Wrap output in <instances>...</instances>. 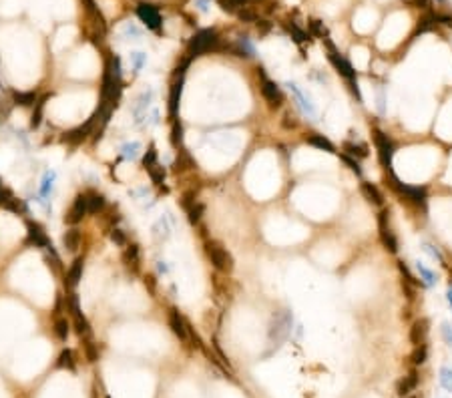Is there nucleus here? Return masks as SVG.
<instances>
[{"label": "nucleus", "instance_id": "nucleus-1", "mask_svg": "<svg viewBox=\"0 0 452 398\" xmlns=\"http://www.w3.org/2000/svg\"><path fill=\"white\" fill-rule=\"evenodd\" d=\"M328 58H330V62L336 66V70H338L340 75L346 79V83L350 85V91L356 95L358 103H364L362 93H360V87H358V75H356L354 66H352V64H350L346 58L342 57L338 51L334 49V45H330V43H328Z\"/></svg>", "mask_w": 452, "mask_h": 398}, {"label": "nucleus", "instance_id": "nucleus-2", "mask_svg": "<svg viewBox=\"0 0 452 398\" xmlns=\"http://www.w3.org/2000/svg\"><path fill=\"white\" fill-rule=\"evenodd\" d=\"M374 145H376V151H378L380 165L386 167V169H392V159H394V143H392V139L384 131L376 129L374 131Z\"/></svg>", "mask_w": 452, "mask_h": 398}, {"label": "nucleus", "instance_id": "nucleus-3", "mask_svg": "<svg viewBox=\"0 0 452 398\" xmlns=\"http://www.w3.org/2000/svg\"><path fill=\"white\" fill-rule=\"evenodd\" d=\"M390 213H388V209H382L380 213H378V231H380V241H382V245L388 249V251H392L396 254L398 251V239H396L394 231L390 228V218H388Z\"/></svg>", "mask_w": 452, "mask_h": 398}, {"label": "nucleus", "instance_id": "nucleus-4", "mask_svg": "<svg viewBox=\"0 0 452 398\" xmlns=\"http://www.w3.org/2000/svg\"><path fill=\"white\" fill-rule=\"evenodd\" d=\"M215 43H217V32H215L213 28L199 30V32L193 37V41L189 43V53H191L193 57H197V55H201V53L209 51V49H211Z\"/></svg>", "mask_w": 452, "mask_h": 398}, {"label": "nucleus", "instance_id": "nucleus-5", "mask_svg": "<svg viewBox=\"0 0 452 398\" xmlns=\"http://www.w3.org/2000/svg\"><path fill=\"white\" fill-rule=\"evenodd\" d=\"M207 254H209V258H211V262H213V266L217 270L229 272L233 268V258H231V254L227 251L221 243H217V241L207 243Z\"/></svg>", "mask_w": 452, "mask_h": 398}, {"label": "nucleus", "instance_id": "nucleus-6", "mask_svg": "<svg viewBox=\"0 0 452 398\" xmlns=\"http://www.w3.org/2000/svg\"><path fill=\"white\" fill-rule=\"evenodd\" d=\"M285 87H287V91L293 95V99H295V103H297V107L304 111V115H308L310 119H316V105L312 103V99H310V95L304 91V89H299L295 83H291V81H287L285 83Z\"/></svg>", "mask_w": 452, "mask_h": 398}, {"label": "nucleus", "instance_id": "nucleus-7", "mask_svg": "<svg viewBox=\"0 0 452 398\" xmlns=\"http://www.w3.org/2000/svg\"><path fill=\"white\" fill-rule=\"evenodd\" d=\"M55 183H57V171L47 169L45 171V175H43L41 187H39V197H36V201H39L41 205L49 207V199H51V195H53V191H55Z\"/></svg>", "mask_w": 452, "mask_h": 398}, {"label": "nucleus", "instance_id": "nucleus-8", "mask_svg": "<svg viewBox=\"0 0 452 398\" xmlns=\"http://www.w3.org/2000/svg\"><path fill=\"white\" fill-rule=\"evenodd\" d=\"M137 14L147 24V28H151V30H159L161 28V14H159V10L153 4H145V2L139 4L137 6Z\"/></svg>", "mask_w": 452, "mask_h": 398}, {"label": "nucleus", "instance_id": "nucleus-9", "mask_svg": "<svg viewBox=\"0 0 452 398\" xmlns=\"http://www.w3.org/2000/svg\"><path fill=\"white\" fill-rule=\"evenodd\" d=\"M394 187L402 193V195H406L408 199H412L414 203H424L426 197H428L426 187H420V185H406V183L398 181L396 177H394Z\"/></svg>", "mask_w": 452, "mask_h": 398}, {"label": "nucleus", "instance_id": "nucleus-10", "mask_svg": "<svg viewBox=\"0 0 452 398\" xmlns=\"http://www.w3.org/2000/svg\"><path fill=\"white\" fill-rule=\"evenodd\" d=\"M428 332H430V322H428L426 318H420V320H416V322L410 326V334H408V338H410V342H412L414 346H418V344H426Z\"/></svg>", "mask_w": 452, "mask_h": 398}, {"label": "nucleus", "instance_id": "nucleus-11", "mask_svg": "<svg viewBox=\"0 0 452 398\" xmlns=\"http://www.w3.org/2000/svg\"><path fill=\"white\" fill-rule=\"evenodd\" d=\"M261 93H263L266 101H268L272 107H280V105H282V101H283L282 91H280V87H278L274 81H270L268 77H263V81H261Z\"/></svg>", "mask_w": 452, "mask_h": 398}, {"label": "nucleus", "instance_id": "nucleus-12", "mask_svg": "<svg viewBox=\"0 0 452 398\" xmlns=\"http://www.w3.org/2000/svg\"><path fill=\"white\" fill-rule=\"evenodd\" d=\"M416 386H418V372L412 370V372H408L404 378L398 380V384H396V392H398V396L400 398H406L416 390Z\"/></svg>", "mask_w": 452, "mask_h": 398}, {"label": "nucleus", "instance_id": "nucleus-13", "mask_svg": "<svg viewBox=\"0 0 452 398\" xmlns=\"http://www.w3.org/2000/svg\"><path fill=\"white\" fill-rule=\"evenodd\" d=\"M87 211H89V205H87V195H79V197L74 199V203H72V207H70V211L66 213V218H64V220H66L68 224H79Z\"/></svg>", "mask_w": 452, "mask_h": 398}, {"label": "nucleus", "instance_id": "nucleus-14", "mask_svg": "<svg viewBox=\"0 0 452 398\" xmlns=\"http://www.w3.org/2000/svg\"><path fill=\"white\" fill-rule=\"evenodd\" d=\"M414 268H416V272H418V278H420V284H424L426 287H432V285L438 284V276H436V272L434 270H430L424 262H414Z\"/></svg>", "mask_w": 452, "mask_h": 398}, {"label": "nucleus", "instance_id": "nucleus-15", "mask_svg": "<svg viewBox=\"0 0 452 398\" xmlns=\"http://www.w3.org/2000/svg\"><path fill=\"white\" fill-rule=\"evenodd\" d=\"M360 191H362V195H364L370 203H374V205H378V207L384 203V195H382V191H380L374 183H370V181H362Z\"/></svg>", "mask_w": 452, "mask_h": 398}, {"label": "nucleus", "instance_id": "nucleus-16", "mask_svg": "<svg viewBox=\"0 0 452 398\" xmlns=\"http://www.w3.org/2000/svg\"><path fill=\"white\" fill-rule=\"evenodd\" d=\"M99 117V113L95 115V117H91L87 123H85V127H79V129H74V131H70V133H66V137H64V141L66 143H79V141H83L89 133H91V129H93V125H95V119Z\"/></svg>", "mask_w": 452, "mask_h": 398}, {"label": "nucleus", "instance_id": "nucleus-17", "mask_svg": "<svg viewBox=\"0 0 452 398\" xmlns=\"http://www.w3.org/2000/svg\"><path fill=\"white\" fill-rule=\"evenodd\" d=\"M28 241L30 243H34V245H39V247H51V241H49V237L45 235V231L41 229V226H36V224H28Z\"/></svg>", "mask_w": 452, "mask_h": 398}, {"label": "nucleus", "instance_id": "nucleus-18", "mask_svg": "<svg viewBox=\"0 0 452 398\" xmlns=\"http://www.w3.org/2000/svg\"><path fill=\"white\" fill-rule=\"evenodd\" d=\"M153 235H155L157 241H165V239L171 235V220L167 218V215H163V218H159V220L155 222V226H153Z\"/></svg>", "mask_w": 452, "mask_h": 398}, {"label": "nucleus", "instance_id": "nucleus-19", "mask_svg": "<svg viewBox=\"0 0 452 398\" xmlns=\"http://www.w3.org/2000/svg\"><path fill=\"white\" fill-rule=\"evenodd\" d=\"M169 324L173 328V332H175V336H179L181 340H187V326H185V322H183V318L179 316L177 310H171Z\"/></svg>", "mask_w": 452, "mask_h": 398}, {"label": "nucleus", "instance_id": "nucleus-20", "mask_svg": "<svg viewBox=\"0 0 452 398\" xmlns=\"http://www.w3.org/2000/svg\"><path fill=\"white\" fill-rule=\"evenodd\" d=\"M181 91H183V79H179V83H175L171 87V95H169V115L175 119L177 115V107H179V99H181Z\"/></svg>", "mask_w": 452, "mask_h": 398}, {"label": "nucleus", "instance_id": "nucleus-21", "mask_svg": "<svg viewBox=\"0 0 452 398\" xmlns=\"http://www.w3.org/2000/svg\"><path fill=\"white\" fill-rule=\"evenodd\" d=\"M344 149L348 151L350 157H356V159H366L368 157V145L366 143H346Z\"/></svg>", "mask_w": 452, "mask_h": 398}, {"label": "nucleus", "instance_id": "nucleus-22", "mask_svg": "<svg viewBox=\"0 0 452 398\" xmlns=\"http://www.w3.org/2000/svg\"><path fill=\"white\" fill-rule=\"evenodd\" d=\"M119 151H121V157H125V159H129V161H135V159L139 157V153H141V145H139L137 141L123 143Z\"/></svg>", "mask_w": 452, "mask_h": 398}, {"label": "nucleus", "instance_id": "nucleus-23", "mask_svg": "<svg viewBox=\"0 0 452 398\" xmlns=\"http://www.w3.org/2000/svg\"><path fill=\"white\" fill-rule=\"evenodd\" d=\"M410 360L414 366H422L426 360H428V344H418L414 346L412 354H410Z\"/></svg>", "mask_w": 452, "mask_h": 398}, {"label": "nucleus", "instance_id": "nucleus-24", "mask_svg": "<svg viewBox=\"0 0 452 398\" xmlns=\"http://www.w3.org/2000/svg\"><path fill=\"white\" fill-rule=\"evenodd\" d=\"M310 145H314V147H318V149H322V151H328V153H336V149H334V145H332V141L330 139H326L324 135H312L310 139Z\"/></svg>", "mask_w": 452, "mask_h": 398}, {"label": "nucleus", "instance_id": "nucleus-25", "mask_svg": "<svg viewBox=\"0 0 452 398\" xmlns=\"http://www.w3.org/2000/svg\"><path fill=\"white\" fill-rule=\"evenodd\" d=\"M237 55L239 57H255V47L247 37H241L237 41Z\"/></svg>", "mask_w": 452, "mask_h": 398}, {"label": "nucleus", "instance_id": "nucleus-26", "mask_svg": "<svg viewBox=\"0 0 452 398\" xmlns=\"http://www.w3.org/2000/svg\"><path fill=\"white\" fill-rule=\"evenodd\" d=\"M87 205H89V213H97L105 207V197L99 193H89L87 195Z\"/></svg>", "mask_w": 452, "mask_h": 398}, {"label": "nucleus", "instance_id": "nucleus-27", "mask_svg": "<svg viewBox=\"0 0 452 398\" xmlns=\"http://www.w3.org/2000/svg\"><path fill=\"white\" fill-rule=\"evenodd\" d=\"M422 249H424V254H428L434 262H438L440 266H446V260H444V256H442V251L434 245V243H428V241H424L422 243Z\"/></svg>", "mask_w": 452, "mask_h": 398}, {"label": "nucleus", "instance_id": "nucleus-28", "mask_svg": "<svg viewBox=\"0 0 452 398\" xmlns=\"http://www.w3.org/2000/svg\"><path fill=\"white\" fill-rule=\"evenodd\" d=\"M79 239H81V233H79L77 229H70V231H66V233H64V237H62V241H64V247H66L68 251H74V249L79 247Z\"/></svg>", "mask_w": 452, "mask_h": 398}, {"label": "nucleus", "instance_id": "nucleus-29", "mask_svg": "<svg viewBox=\"0 0 452 398\" xmlns=\"http://www.w3.org/2000/svg\"><path fill=\"white\" fill-rule=\"evenodd\" d=\"M81 276H83V260H77V262L72 264V268L68 270V284L77 285L79 284V280H81Z\"/></svg>", "mask_w": 452, "mask_h": 398}, {"label": "nucleus", "instance_id": "nucleus-30", "mask_svg": "<svg viewBox=\"0 0 452 398\" xmlns=\"http://www.w3.org/2000/svg\"><path fill=\"white\" fill-rule=\"evenodd\" d=\"M57 366H58V368H68V370H74V358H72V352H70V350H62V352H60Z\"/></svg>", "mask_w": 452, "mask_h": 398}, {"label": "nucleus", "instance_id": "nucleus-31", "mask_svg": "<svg viewBox=\"0 0 452 398\" xmlns=\"http://www.w3.org/2000/svg\"><path fill=\"white\" fill-rule=\"evenodd\" d=\"M14 101L18 103V105H22V107H30V105H36L34 101H36V95L30 91V93H16L14 95Z\"/></svg>", "mask_w": 452, "mask_h": 398}, {"label": "nucleus", "instance_id": "nucleus-32", "mask_svg": "<svg viewBox=\"0 0 452 398\" xmlns=\"http://www.w3.org/2000/svg\"><path fill=\"white\" fill-rule=\"evenodd\" d=\"M440 384L446 392H452V368H440Z\"/></svg>", "mask_w": 452, "mask_h": 398}, {"label": "nucleus", "instance_id": "nucleus-33", "mask_svg": "<svg viewBox=\"0 0 452 398\" xmlns=\"http://www.w3.org/2000/svg\"><path fill=\"white\" fill-rule=\"evenodd\" d=\"M55 332H57V338L58 340H66L68 338V322L64 320V318H58L57 324H55Z\"/></svg>", "mask_w": 452, "mask_h": 398}, {"label": "nucleus", "instance_id": "nucleus-34", "mask_svg": "<svg viewBox=\"0 0 452 398\" xmlns=\"http://www.w3.org/2000/svg\"><path fill=\"white\" fill-rule=\"evenodd\" d=\"M376 111L380 115H386V93H384V87L376 89Z\"/></svg>", "mask_w": 452, "mask_h": 398}, {"label": "nucleus", "instance_id": "nucleus-35", "mask_svg": "<svg viewBox=\"0 0 452 398\" xmlns=\"http://www.w3.org/2000/svg\"><path fill=\"white\" fill-rule=\"evenodd\" d=\"M145 62H147V55L145 53H131V64H133L135 73H139Z\"/></svg>", "mask_w": 452, "mask_h": 398}, {"label": "nucleus", "instance_id": "nucleus-36", "mask_svg": "<svg viewBox=\"0 0 452 398\" xmlns=\"http://www.w3.org/2000/svg\"><path fill=\"white\" fill-rule=\"evenodd\" d=\"M125 260L129 262V266H131V262H133V268H137V264H139V249H137V245H131V247L127 249Z\"/></svg>", "mask_w": 452, "mask_h": 398}, {"label": "nucleus", "instance_id": "nucleus-37", "mask_svg": "<svg viewBox=\"0 0 452 398\" xmlns=\"http://www.w3.org/2000/svg\"><path fill=\"white\" fill-rule=\"evenodd\" d=\"M344 161H346V165H348V167H350V169L354 171V173H356V175H358V177H360V175H362V167H360V163H358V161H356V159H352V157H350V155H344Z\"/></svg>", "mask_w": 452, "mask_h": 398}, {"label": "nucleus", "instance_id": "nucleus-38", "mask_svg": "<svg viewBox=\"0 0 452 398\" xmlns=\"http://www.w3.org/2000/svg\"><path fill=\"white\" fill-rule=\"evenodd\" d=\"M201 211H203V205H193V207L189 209V220H191L193 224H195V222H199Z\"/></svg>", "mask_w": 452, "mask_h": 398}, {"label": "nucleus", "instance_id": "nucleus-39", "mask_svg": "<svg viewBox=\"0 0 452 398\" xmlns=\"http://www.w3.org/2000/svg\"><path fill=\"white\" fill-rule=\"evenodd\" d=\"M43 105H45L43 101H39V103H36V113L32 115V127H39V125H41V117H43Z\"/></svg>", "mask_w": 452, "mask_h": 398}, {"label": "nucleus", "instance_id": "nucleus-40", "mask_svg": "<svg viewBox=\"0 0 452 398\" xmlns=\"http://www.w3.org/2000/svg\"><path fill=\"white\" fill-rule=\"evenodd\" d=\"M442 338L446 340L448 346H452V326L448 324V322H444V324H442Z\"/></svg>", "mask_w": 452, "mask_h": 398}, {"label": "nucleus", "instance_id": "nucleus-41", "mask_svg": "<svg viewBox=\"0 0 452 398\" xmlns=\"http://www.w3.org/2000/svg\"><path fill=\"white\" fill-rule=\"evenodd\" d=\"M111 239H113L115 243H119V245H123V243H125V235H123V231H121V229H115L113 233H111Z\"/></svg>", "mask_w": 452, "mask_h": 398}, {"label": "nucleus", "instance_id": "nucleus-42", "mask_svg": "<svg viewBox=\"0 0 452 398\" xmlns=\"http://www.w3.org/2000/svg\"><path fill=\"white\" fill-rule=\"evenodd\" d=\"M10 115V105H6L4 101H0V121H6Z\"/></svg>", "mask_w": 452, "mask_h": 398}, {"label": "nucleus", "instance_id": "nucleus-43", "mask_svg": "<svg viewBox=\"0 0 452 398\" xmlns=\"http://www.w3.org/2000/svg\"><path fill=\"white\" fill-rule=\"evenodd\" d=\"M157 268H159V274H169V266H167V262H157Z\"/></svg>", "mask_w": 452, "mask_h": 398}, {"label": "nucleus", "instance_id": "nucleus-44", "mask_svg": "<svg viewBox=\"0 0 452 398\" xmlns=\"http://www.w3.org/2000/svg\"><path fill=\"white\" fill-rule=\"evenodd\" d=\"M446 300H448V306H450V310H452V285L446 290Z\"/></svg>", "mask_w": 452, "mask_h": 398}, {"label": "nucleus", "instance_id": "nucleus-45", "mask_svg": "<svg viewBox=\"0 0 452 398\" xmlns=\"http://www.w3.org/2000/svg\"><path fill=\"white\" fill-rule=\"evenodd\" d=\"M2 189H4V185H2V181H0V191H2Z\"/></svg>", "mask_w": 452, "mask_h": 398}, {"label": "nucleus", "instance_id": "nucleus-46", "mask_svg": "<svg viewBox=\"0 0 452 398\" xmlns=\"http://www.w3.org/2000/svg\"><path fill=\"white\" fill-rule=\"evenodd\" d=\"M412 398H416V396H412Z\"/></svg>", "mask_w": 452, "mask_h": 398}, {"label": "nucleus", "instance_id": "nucleus-47", "mask_svg": "<svg viewBox=\"0 0 452 398\" xmlns=\"http://www.w3.org/2000/svg\"><path fill=\"white\" fill-rule=\"evenodd\" d=\"M438 2H440V0H438Z\"/></svg>", "mask_w": 452, "mask_h": 398}]
</instances>
